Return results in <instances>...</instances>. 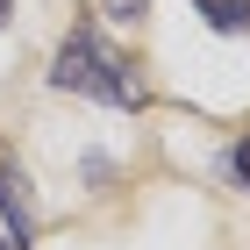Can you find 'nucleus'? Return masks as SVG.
Segmentation results:
<instances>
[{
  "label": "nucleus",
  "mask_w": 250,
  "mask_h": 250,
  "mask_svg": "<svg viewBox=\"0 0 250 250\" xmlns=\"http://www.w3.org/2000/svg\"><path fill=\"white\" fill-rule=\"evenodd\" d=\"M50 86L86 93V100H107V107H143V79H136L93 29H72V36H64L58 64H50Z\"/></svg>",
  "instance_id": "f257e3e1"
},
{
  "label": "nucleus",
  "mask_w": 250,
  "mask_h": 250,
  "mask_svg": "<svg viewBox=\"0 0 250 250\" xmlns=\"http://www.w3.org/2000/svg\"><path fill=\"white\" fill-rule=\"evenodd\" d=\"M0 214H7V236H15V243L36 236V193H29V172L15 165L7 143H0Z\"/></svg>",
  "instance_id": "f03ea898"
},
{
  "label": "nucleus",
  "mask_w": 250,
  "mask_h": 250,
  "mask_svg": "<svg viewBox=\"0 0 250 250\" xmlns=\"http://www.w3.org/2000/svg\"><path fill=\"white\" fill-rule=\"evenodd\" d=\"M193 7H200V21L214 36H243L250 29V0H193Z\"/></svg>",
  "instance_id": "7ed1b4c3"
},
{
  "label": "nucleus",
  "mask_w": 250,
  "mask_h": 250,
  "mask_svg": "<svg viewBox=\"0 0 250 250\" xmlns=\"http://www.w3.org/2000/svg\"><path fill=\"white\" fill-rule=\"evenodd\" d=\"M222 172H229L236 186L250 193V136H243V143H229V157H222Z\"/></svg>",
  "instance_id": "20e7f679"
},
{
  "label": "nucleus",
  "mask_w": 250,
  "mask_h": 250,
  "mask_svg": "<svg viewBox=\"0 0 250 250\" xmlns=\"http://www.w3.org/2000/svg\"><path fill=\"white\" fill-rule=\"evenodd\" d=\"M100 15H115V21H143V15H150V0H100Z\"/></svg>",
  "instance_id": "39448f33"
},
{
  "label": "nucleus",
  "mask_w": 250,
  "mask_h": 250,
  "mask_svg": "<svg viewBox=\"0 0 250 250\" xmlns=\"http://www.w3.org/2000/svg\"><path fill=\"white\" fill-rule=\"evenodd\" d=\"M0 250H21V243H15V236H0Z\"/></svg>",
  "instance_id": "423d86ee"
},
{
  "label": "nucleus",
  "mask_w": 250,
  "mask_h": 250,
  "mask_svg": "<svg viewBox=\"0 0 250 250\" xmlns=\"http://www.w3.org/2000/svg\"><path fill=\"white\" fill-rule=\"evenodd\" d=\"M7 7H15V0H0V21H7Z\"/></svg>",
  "instance_id": "0eeeda50"
}]
</instances>
